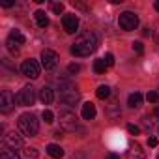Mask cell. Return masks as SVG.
Listing matches in <instances>:
<instances>
[{
  "label": "cell",
  "instance_id": "cell-19",
  "mask_svg": "<svg viewBox=\"0 0 159 159\" xmlns=\"http://www.w3.org/2000/svg\"><path fill=\"white\" fill-rule=\"evenodd\" d=\"M105 69H107V64H105V60H103V58H99V60H94V71H96L98 75L105 73Z\"/></svg>",
  "mask_w": 159,
  "mask_h": 159
},
{
  "label": "cell",
  "instance_id": "cell-1",
  "mask_svg": "<svg viewBox=\"0 0 159 159\" xmlns=\"http://www.w3.org/2000/svg\"><path fill=\"white\" fill-rule=\"evenodd\" d=\"M98 45H99L98 34L92 32V30H88V32L81 34V36L75 39V43L71 45L69 51H71V54H75V56H90V54L98 49Z\"/></svg>",
  "mask_w": 159,
  "mask_h": 159
},
{
  "label": "cell",
  "instance_id": "cell-33",
  "mask_svg": "<svg viewBox=\"0 0 159 159\" xmlns=\"http://www.w3.org/2000/svg\"><path fill=\"white\" fill-rule=\"evenodd\" d=\"M13 4H15V2H11V0H4V2H2V6H4V8H11Z\"/></svg>",
  "mask_w": 159,
  "mask_h": 159
},
{
  "label": "cell",
  "instance_id": "cell-12",
  "mask_svg": "<svg viewBox=\"0 0 159 159\" xmlns=\"http://www.w3.org/2000/svg\"><path fill=\"white\" fill-rule=\"evenodd\" d=\"M125 155H127V159H146V152H144V150H142V146H140V144H137V142L127 146Z\"/></svg>",
  "mask_w": 159,
  "mask_h": 159
},
{
  "label": "cell",
  "instance_id": "cell-23",
  "mask_svg": "<svg viewBox=\"0 0 159 159\" xmlns=\"http://www.w3.org/2000/svg\"><path fill=\"white\" fill-rule=\"evenodd\" d=\"M41 118L45 120V124H52V122H54V114H52L51 111H43V114H41Z\"/></svg>",
  "mask_w": 159,
  "mask_h": 159
},
{
  "label": "cell",
  "instance_id": "cell-2",
  "mask_svg": "<svg viewBox=\"0 0 159 159\" xmlns=\"http://www.w3.org/2000/svg\"><path fill=\"white\" fill-rule=\"evenodd\" d=\"M19 129L25 137H36L38 135V129H39V124H38V118L30 112H25L19 116Z\"/></svg>",
  "mask_w": 159,
  "mask_h": 159
},
{
  "label": "cell",
  "instance_id": "cell-38",
  "mask_svg": "<svg viewBox=\"0 0 159 159\" xmlns=\"http://www.w3.org/2000/svg\"><path fill=\"white\" fill-rule=\"evenodd\" d=\"M157 131H159V129H157Z\"/></svg>",
  "mask_w": 159,
  "mask_h": 159
},
{
  "label": "cell",
  "instance_id": "cell-14",
  "mask_svg": "<svg viewBox=\"0 0 159 159\" xmlns=\"http://www.w3.org/2000/svg\"><path fill=\"white\" fill-rule=\"evenodd\" d=\"M83 118L84 120H94L96 118V105L94 103H84L83 105Z\"/></svg>",
  "mask_w": 159,
  "mask_h": 159
},
{
  "label": "cell",
  "instance_id": "cell-36",
  "mask_svg": "<svg viewBox=\"0 0 159 159\" xmlns=\"http://www.w3.org/2000/svg\"><path fill=\"white\" fill-rule=\"evenodd\" d=\"M142 36H150V28H144L142 30Z\"/></svg>",
  "mask_w": 159,
  "mask_h": 159
},
{
  "label": "cell",
  "instance_id": "cell-29",
  "mask_svg": "<svg viewBox=\"0 0 159 159\" xmlns=\"http://www.w3.org/2000/svg\"><path fill=\"white\" fill-rule=\"evenodd\" d=\"M103 60H105L107 67H112V66H114V56H112L111 52H109V54H105V58H103Z\"/></svg>",
  "mask_w": 159,
  "mask_h": 159
},
{
  "label": "cell",
  "instance_id": "cell-6",
  "mask_svg": "<svg viewBox=\"0 0 159 159\" xmlns=\"http://www.w3.org/2000/svg\"><path fill=\"white\" fill-rule=\"evenodd\" d=\"M15 96L11 94V90H2L0 92V111H2L4 114L11 112V109L15 107Z\"/></svg>",
  "mask_w": 159,
  "mask_h": 159
},
{
  "label": "cell",
  "instance_id": "cell-25",
  "mask_svg": "<svg viewBox=\"0 0 159 159\" xmlns=\"http://www.w3.org/2000/svg\"><path fill=\"white\" fill-rule=\"evenodd\" d=\"M146 99H148L150 103H159V92H148Z\"/></svg>",
  "mask_w": 159,
  "mask_h": 159
},
{
  "label": "cell",
  "instance_id": "cell-4",
  "mask_svg": "<svg viewBox=\"0 0 159 159\" xmlns=\"http://www.w3.org/2000/svg\"><path fill=\"white\" fill-rule=\"evenodd\" d=\"M118 25H120L122 30L131 32V30H135V28L139 26V17H137L133 11H124V13H120V17H118Z\"/></svg>",
  "mask_w": 159,
  "mask_h": 159
},
{
  "label": "cell",
  "instance_id": "cell-28",
  "mask_svg": "<svg viewBox=\"0 0 159 159\" xmlns=\"http://www.w3.org/2000/svg\"><path fill=\"white\" fill-rule=\"evenodd\" d=\"M67 71H69L71 75H75V73L81 71V66H79V64H69V66H67Z\"/></svg>",
  "mask_w": 159,
  "mask_h": 159
},
{
  "label": "cell",
  "instance_id": "cell-34",
  "mask_svg": "<svg viewBox=\"0 0 159 159\" xmlns=\"http://www.w3.org/2000/svg\"><path fill=\"white\" fill-rule=\"evenodd\" d=\"M73 159H88V157H86L84 153H75V155H73Z\"/></svg>",
  "mask_w": 159,
  "mask_h": 159
},
{
  "label": "cell",
  "instance_id": "cell-5",
  "mask_svg": "<svg viewBox=\"0 0 159 159\" xmlns=\"http://www.w3.org/2000/svg\"><path fill=\"white\" fill-rule=\"evenodd\" d=\"M58 120H60V125H62V129H66V131H77V129H79L77 116H75L71 111H60V116H58Z\"/></svg>",
  "mask_w": 159,
  "mask_h": 159
},
{
  "label": "cell",
  "instance_id": "cell-16",
  "mask_svg": "<svg viewBox=\"0 0 159 159\" xmlns=\"http://www.w3.org/2000/svg\"><path fill=\"white\" fill-rule=\"evenodd\" d=\"M47 153H49L52 159H60V157H64V150H62L58 144H49V146H47Z\"/></svg>",
  "mask_w": 159,
  "mask_h": 159
},
{
  "label": "cell",
  "instance_id": "cell-20",
  "mask_svg": "<svg viewBox=\"0 0 159 159\" xmlns=\"http://www.w3.org/2000/svg\"><path fill=\"white\" fill-rule=\"evenodd\" d=\"M0 159H19V153L15 150L6 148V150H2V153H0Z\"/></svg>",
  "mask_w": 159,
  "mask_h": 159
},
{
  "label": "cell",
  "instance_id": "cell-13",
  "mask_svg": "<svg viewBox=\"0 0 159 159\" xmlns=\"http://www.w3.org/2000/svg\"><path fill=\"white\" fill-rule=\"evenodd\" d=\"M39 99H41L43 105H51L54 101V90L49 88V86H43L41 92H39Z\"/></svg>",
  "mask_w": 159,
  "mask_h": 159
},
{
  "label": "cell",
  "instance_id": "cell-17",
  "mask_svg": "<svg viewBox=\"0 0 159 159\" xmlns=\"http://www.w3.org/2000/svg\"><path fill=\"white\" fill-rule=\"evenodd\" d=\"M127 105H129L131 109H137V107H140V105H142V94H140V92H135V94H131V96H129V99H127Z\"/></svg>",
  "mask_w": 159,
  "mask_h": 159
},
{
  "label": "cell",
  "instance_id": "cell-37",
  "mask_svg": "<svg viewBox=\"0 0 159 159\" xmlns=\"http://www.w3.org/2000/svg\"><path fill=\"white\" fill-rule=\"evenodd\" d=\"M155 10L159 11V0H157V2H155Z\"/></svg>",
  "mask_w": 159,
  "mask_h": 159
},
{
  "label": "cell",
  "instance_id": "cell-26",
  "mask_svg": "<svg viewBox=\"0 0 159 159\" xmlns=\"http://www.w3.org/2000/svg\"><path fill=\"white\" fill-rule=\"evenodd\" d=\"M133 51L139 52V54H142V52H144V45H142V41H133Z\"/></svg>",
  "mask_w": 159,
  "mask_h": 159
},
{
  "label": "cell",
  "instance_id": "cell-27",
  "mask_svg": "<svg viewBox=\"0 0 159 159\" xmlns=\"http://www.w3.org/2000/svg\"><path fill=\"white\" fill-rule=\"evenodd\" d=\"M127 131H129L131 135H139V133H140V127L135 125V124H127Z\"/></svg>",
  "mask_w": 159,
  "mask_h": 159
},
{
  "label": "cell",
  "instance_id": "cell-21",
  "mask_svg": "<svg viewBox=\"0 0 159 159\" xmlns=\"http://www.w3.org/2000/svg\"><path fill=\"white\" fill-rule=\"evenodd\" d=\"M96 96H98L99 99H107V98L111 96V88H109L107 84H103V86H99V88H98V92H96Z\"/></svg>",
  "mask_w": 159,
  "mask_h": 159
},
{
  "label": "cell",
  "instance_id": "cell-3",
  "mask_svg": "<svg viewBox=\"0 0 159 159\" xmlns=\"http://www.w3.org/2000/svg\"><path fill=\"white\" fill-rule=\"evenodd\" d=\"M15 101L19 107H28V105H34L36 101V88L26 84L23 90H19V94L15 96Z\"/></svg>",
  "mask_w": 159,
  "mask_h": 159
},
{
  "label": "cell",
  "instance_id": "cell-11",
  "mask_svg": "<svg viewBox=\"0 0 159 159\" xmlns=\"http://www.w3.org/2000/svg\"><path fill=\"white\" fill-rule=\"evenodd\" d=\"M62 25H64V30H66L67 34H75V32L79 30V19H77L75 13H67V15H64Z\"/></svg>",
  "mask_w": 159,
  "mask_h": 159
},
{
  "label": "cell",
  "instance_id": "cell-8",
  "mask_svg": "<svg viewBox=\"0 0 159 159\" xmlns=\"http://www.w3.org/2000/svg\"><path fill=\"white\" fill-rule=\"evenodd\" d=\"M21 71H23V75L25 77H28V79H38L39 77V64L36 62V60H25L23 62V66H21Z\"/></svg>",
  "mask_w": 159,
  "mask_h": 159
},
{
  "label": "cell",
  "instance_id": "cell-9",
  "mask_svg": "<svg viewBox=\"0 0 159 159\" xmlns=\"http://www.w3.org/2000/svg\"><path fill=\"white\" fill-rule=\"evenodd\" d=\"M2 142H4V146H6V148H10V150H17V148H21V146L25 144L23 137H21L19 133H15V131L6 133V135L2 137Z\"/></svg>",
  "mask_w": 159,
  "mask_h": 159
},
{
  "label": "cell",
  "instance_id": "cell-32",
  "mask_svg": "<svg viewBox=\"0 0 159 159\" xmlns=\"http://www.w3.org/2000/svg\"><path fill=\"white\" fill-rule=\"evenodd\" d=\"M153 38H155V41H157V45H159V25L155 26V32H153Z\"/></svg>",
  "mask_w": 159,
  "mask_h": 159
},
{
  "label": "cell",
  "instance_id": "cell-31",
  "mask_svg": "<svg viewBox=\"0 0 159 159\" xmlns=\"http://www.w3.org/2000/svg\"><path fill=\"white\" fill-rule=\"evenodd\" d=\"M26 155H28V157H38L39 152H38L36 148H28V150H26Z\"/></svg>",
  "mask_w": 159,
  "mask_h": 159
},
{
  "label": "cell",
  "instance_id": "cell-15",
  "mask_svg": "<svg viewBox=\"0 0 159 159\" xmlns=\"http://www.w3.org/2000/svg\"><path fill=\"white\" fill-rule=\"evenodd\" d=\"M34 17H36V23H38V26H41V28L49 26V17H47V13H45L43 10H38V11L34 13Z\"/></svg>",
  "mask_w": 159,
  "mask_h": 159
},
{
  "label": "cell",
  "instance_id": "cell-10",
  "mask_svg": "<svg viewBox=\"0 0 159 159\" xmlns=\"http://www.w3.org/2000/svg\"><path fill=\"white\" fill-rule=\"evenodd\" d=\"M79 99H81V94L77 92L75 86H73V88H67V90H64V92H60V101L66 103V105H75Z\"/></svg>",
  "mask_w": 159,
  "mask_h": 159
},
{
  "label": "cell",
  "instance_id": "cell-30",
  "mask_svg": "<svg viewBox=\"0 0 159 159\" xmlns=\"http://www.w3.org/2000/svg\"><path fill=\"white\" fill-rule=\"evenodd\" d=\"M157 144H159V139H157V137H148V146L155 148Z\"/></svg>",
  "mask_w": 159,
  "mask_h": 159
},
{
  "label": "cell",
  "instance_id": "cell-22",
  "mask_svg": "<svg viewBox=\"0 0 159 159\" xmlns=\"http://www.w3.org/2000/svg\"><path fill=\"white\" fill-rule=\"evenodd\" d=\"M6 47H8V51H10L11 54H19V47H17V43H15L13 39H10V38H8V41H6Z\"/></svg>",
  "mask_w": 159,
  "mask_h": 159
},
{
  "label": "cell",
  "instance_id": "cell-24",
  "mask_svg": "<svg viewBox=\"0 0 159 159\" xmlns=\"http://www.w3.org/2000/svg\"><path fill=\"white\" fill-rule=\"evenodd\" d=\"M51 10L60 15V13L64 11V4H62V2H52V4H51Z\"/></svg>",
  "mask_w": 159,
  "mask_h": 159
},
{
  "label": "cell",
  "instance_id": "cell-7",
  "mask_svg": "<svg viewBox=\"0 0 159 159\" xmlns=\"http://www.w3.org/2000/svg\"><path fill=\"white\" fill-rule=\"evenodd\" d=\"M58 54L54 52V51H51V49H45L43 52H41V66L47 69V71H51V69H54L56 66H58Z\"/></svg>",
  "mask_w": 159,
  "mask_h": 159
},
{
  "label": "cell",
  "instance_id": "cell-39",
  "mask_svg": "<svg viewBox=\"0 0 159 159\" xmlns=\"http://www.w3.org/2000/svg\"><path fill=\"white\" fill-rule=\"evenodd\" d=\"M157 159H159V157H157Z\"/></svg>",
  "mask_w": 159,
  "mask_h": 159
},
{
  "label": "cell",
  "instance_id": "cell-18",
  "mask_svg": "<svg viewBox=\"0 0 159 159\" xmlns=\"http://www.w3.org/2000/svg\"><path fill=\"white\" fill-rule=\"evenodd\" d=\"M10 39H13L17 45H23V43L26 41V38H25V34H23L21 30H11V32H10Z\"/></svg>",
  "mask_w": 159,
  "mask_h": 159
},
{
  "label": "cell",
  "instance_id": "cell-35",
  "mask_svg": "<svg viewBox=\"0 0 159 159\" xmlns=\"http://www.w3.org/2000/svg\"><path fill=\"white\" fill-rule=\"evenodd\" d=\"M105 159H120V155H116V153H107Z\"/></svg>",
  "mask_w": 159,
  "mask_h": 159
}]
</instances>
